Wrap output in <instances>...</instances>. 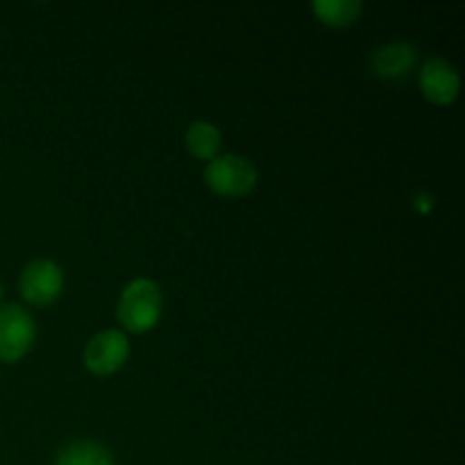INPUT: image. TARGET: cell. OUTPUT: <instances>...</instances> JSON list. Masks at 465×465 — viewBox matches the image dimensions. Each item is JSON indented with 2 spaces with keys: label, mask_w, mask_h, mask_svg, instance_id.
I'll list each match as a JSON object with an SVG mask.
<instances>
[{
  "label": "cell",
  "mask_w": 465,
  "mask_h": 465,
  "mask_svg": "<svg viewBox=\"0 0 465 465\" xmlns=\"http://www.w3.org/2000/svg\"><path fill=\"white\" fill-rule=\"evenodd\" d=\"M459 73L448 59L431 57L420 71V89L430 103L450 104L459 95Z\"/></svg>",
  "instance_id": "6"
},
{
  "label": "cell",
  "mask_w": 465,
  "mask_h": 465,
  "mask_svg": "<svg viewBox=\"0 0 465 465\" xmlns=\"http://www.w3.org/2000/svg\"><path fill=\"white\" fill-rule=\"evenodd\" d=\"M363 5L359 0H316L313 14L331 27H348L361 16Z\"/></svg>",
  "instance_id": "9"
},
{
  "label": "cell",
  "mask_w": 465,
  "mask_h": 465,
  "mask_svg": "<svg viewBox=\"0 0 465 465\" xmlns=\"http://www.w3.org/2000/svg\"><path fill=\"white\" fill-rule=\"evenodd\" d=\"M130 357V341L121 330L98 331L84 348V366L94 375H114Z\"/></svg>",
  "instance_id": "5"
},
{
  "label": "cell",
  "mask_w": 465,
  "mask_h": 465,
  "mask_svg": "<svg viewBox=\"0 0 465 465\" xmlns=\"http://www.w3.org/2000/svg\"><path fill=\"white\" fill-rule=\"evenodd\" d=\"M418 48L409 41H393L372 53V68L384 80H402L416 68Z\"/></svg>",
  "instance_id": "7"
},
{
  "label": "cell",
  "mask_w": 465,
  "mask_h": 465,
  "mask_svg": "<svg viewBox=\"0 0 465 465\" xmlns=\"http://www.w3.org/2000/svg\"><path fill=\"white\" fill-rule=\"evenodd\" d=\"M54 465H116V461L104 445L80 440L64 448L54 459Z\"/></svg>",
  "instance_id": "8"
},
{
  "label": "cell",
  "mask_w": 465,
  "mask_h": 465,
  "mask_svg": "<svg viewBox=\"0 0 465 465\" xmlns=\"http://www.w3.org/2000/svg\"><path fill=\"white\" fill-rule=\"evenodd\" d=\"M36 339L35 318L21 304L0 307V361L16 363L30 352Z\"/></svg>",
  "instance_id": "3"
},
{
  "label": "cell",
  "mask_w": 465,
  "mask_h": 465,
  "mask_svg": "<svg viewBox=\"0 0 465 465\" xmlns=\"http://www.w3.org/2000/svg\"><path fill=\"white\" fill-rule=\"evenodd\" d=\"M186 148L193 157L212 162L221 148V130L207 121L191 123L189 132H186Z\"/></svg>",
  "instance_id": "10"
},
{
  "label": "cell",
  "mask_w": 465,
  "mask_h": 465,
  "mask_svg": "<svg viewBox=\"0 0 465 465\" xmlns=\"http://www.w3.org/2000/svg\"><path fill=\"white\" fill-rule=\"evenodd\" d=\"M0 295H3V286H0Z\"/></svg>",
  "instance_id": "11"
},
{
  "label": "cell",
  "mask_w": 465,
  "mask_h": 465,
  "mask_svg": "<svg viewBox=\"0 0 465 465\" xmlns=\"http://www.w3.org/2000/svg\"><path fill=\"white\" fill-rule=\"evenodd\" d=\"M64 272L50 259H35L21 272V295L35 307H48L62 295Z\"/></svg>",
  "instance_id": "4"
},
{
  "label": "cell",
  "mask_w": 465,
  "mask_h": 465,
  "mask_svg": "<svg viewBox=\"0 0 465 465\" xmlns=\"http://www.w3.org/2000/svg\"><path fill=\"white\" fill-rule=\"evenodd\" d=\"M162 291L153 280H132L123 289L121 300H118V321L125 330L143 334L150 331L162 318Z\"/></svg>",
  "instance_id": "1"
},
{
  "label": "cell",
  "mask_w": 465,
  "mask_h": 465,
  "mask_svg": "<svg viewBox=\"0 0 465 465\" xmlns=\"http://www.w3.org/2000/svg\"><path fill=\"white\" fill-rule=\"evenodd\" d=\"M204 182L213 193L225 195V198H241V195H248L257 184V168L241 154H223V157H213L204 168Z\"/></svg>",
  "instance_id": "2"
}]
</instances>
